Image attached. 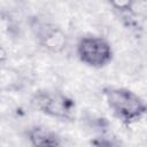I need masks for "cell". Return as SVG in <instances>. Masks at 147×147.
Wrapping results in <instances>:
<instances>
[{"label": "cell", "instance_id": "cell-1", "mask_svg": "<svg viewBox=\"0 0 147 147\" xmlns=\"http://www.w3.org/2000/svg\"><path fill=\"white\" fill-rule=\"evenodd\" d=\"M103 95L113 114L126 124L139 121L145 115L146 105L144 100L127 88L107 87L103 90Z\"/></svg>", "mask_w": 147, "mask_h": 147}, {"label": "cell", "instance_id": "cell-2", "mask_svg": "<svg viewBox=\"0 0 147 147\" xmlns=\"http://www.w3.org/2000/svg\"><path fill=\"white\" fill-rule=\"evenodd\" d=\"M31 102L37 110L57 119H70L74 116V100L57 91H38L32 96Z\"/></svg>", "mask_w": 147, "mask_h": 147}, {"label": "cell", "instance_id": "cell-3", "mask_svg": "<svg viewBox=\"0 0 147 147\" xmlns=\"http://www.w3.org/2000/svg\"><path fill=\"white\" fill-rule=\"evenodd\" d=\"M77 54L86 65L102 68L111 61L113 49L110 44L101 37H84L77 45Z\"/></svg>", "mask_w": 147, "mask_h": 147}, {"label": "cell", "instance_id": "cell-4", "mask_svg": "<svg viewBox=\"0 0 147 147\" xmlns=\"http://www.w3.org/2000/svg\"><path fill=\"white\" fill-rule=\"evenodd\" d=\"M29 139L33 146H59L61 145L60 138L46 130L45 127L36 126L29 131Z\"/></svg>", "mask_w": 147, "mask_h": 147}, {"label": "cell", "instance_id": "cell-5", "mask_svg": "<svg viewBox=\"0 0 147 147\" xmlns=\"http://www.w3.org/2000/svg\"><path fill=\"white\" fill-rule=\"evenodd\" d=\"M44 44L48 48L57 51V47H62V45H63V36L60 34L57 31L53 30V31H51V32H48L46 34Z\"/></svg>", "mask_w": 147, "mask_h": 147}, {"label": "cell", "instance_id": "cell-6", "mask_svg": "<svg viewBox=\"0 0 147 147\" xmlns=\"http://www.w3.org/2000/svg\"><path fill=\"white\" fill-rule=\"evenodd\" d=\"M109 2L115 9L119 11H127L132 0H109Z\"/></svg>", "mask_w": 147, "mask_h": 147}]
</instances>
